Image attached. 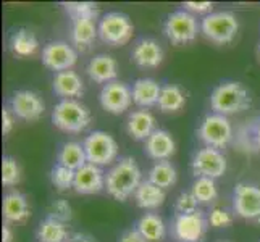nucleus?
<instances>
[{
	"label": "nucleus",
	"instance_id": "9",
	"mask_svg": "<svg viewBox=\"0 0 260 242\" xmlns=\"http://www.w3.org/2000/svg\"><path fill=\"white\" fill-rule=\"evenodd\" d=\"M83 147L86 150L87 163H92L97 166L110 165L118 155V144L105 131H94L84 139Z\"/></svg>",
	"mask_w": 260,
	"mask_h": 242
},
{
	"label": "nucleus",
	"instance_id": "25",
	"mask_svg": "<svg viewBox=\"0 0 260 242\" xmlns=\"http://www.w3.org/2000/svg\"><path fill=\"white\" fill-rule=\"evenodd\" d=\"M134 200L139 209L144 210H154L158 209L160 205H164L165 202V191L157 187L155 184H152L150 181H142L141 186L138 187V191L134 192Z\"/></svg>",
	"mask_w": 260,
	"mask_h": 242
},
{
	"label": "nucleus",
	"instance_id": "36",
	"mask_svg": "<svg viewBox=\"0 0 260 242\" xmlns=\"http://www.w3.org/2000/svg\"><path fill=\"white\" fill-rule=\"evenodd\" d=\"M50 217L52 218H57L60 221H68L71 220V207H70V203L65 200V199H58L52 203V209H50Z\"/></svg>",
	"mask_w": 260,
	"mask_h": 242
},
{
	"label": "nucleus",
	"instance_id": "24",
	"mask_svg": "<svg viewBox=\"0 0 260 242\" xmlns=\"http://www.w3.org/2000/svg\"><path fill=\"white\" fill-rule=\"evenodd\" d=\"M57 161L61 166L73 169V171H78L79 168H83L87 163L86 150H84L83 144H79V142H75V141L65 142L57 154Z\"/></svg>",
	"mask_w": 260,
	"mask_h": 242
},
{
	"label": "nucleus",
	"instance_id": "5",
	"mask_svg": "<svg viewBox=\"0 0 260 242\" xmlns=\"http://www.w3.org/2000/svg\"><path fill=\"white\" fill-rule=\"evenodd\" d=\"M99 38L107 46L118 47L128 44L133 38L134 26L129 18L120 12H110L99 21Z\"/></svg>",
	"mask_w": 260,
	"mask_h": 242
},
{
	"label": "nucleus",
	"instance_id": "30",
	"mask_svg": "<svg viewBox=\"0 0 260 242\" xmlns=\"http://www.w3.org/2000/svg\"><path fill=\"white\" fill-rule=\"evenodd\" d=\"M176 179H178L176 169L168 160L157 161V163L150 168L149 176H147V181L155 184L160 189H168V187L175 186Z\"/></svg>",
	"mask_w": 260,
	"mask_h": 242
},
{
	"label": "nucleus",
	"instance_id": "29",
	"mask_svg": "<svg viewBox=\"0 0 260 242\" xmlns=\"http://www.w3.org/2000/svg\"><path fill=\"white\" fill-rule=\"evenodd\" d=\"M39 47V42L36 39V36L28 29H18L12 34L10 38V49L16 57H31L36 53Z\"/></svg>",
	"mask_w": 260,
	"mask_h": 242
},
{
	"label": "nucleus",
	"instance_id": "35",
	"mask_svg": "<svg viewBox=\"0 0 260 242\" xmlns=\"http://www.w3.org/2000/svg\"><path fill=\"white\" fill-rule=\"evenodd\" d=\"M199 202L196 200V197L192 195V192H183L179 194V197L176 199L175 203V210L176 213H194L199 209Z\"/></svg>",
	"mask_w": 260,
	"mask_h": 242
},
{
	"label": "nucleus",
	"instance_id": "11",
	"mask_svg": "<svg viewBox=\"0 0 260 242\" xmlns=\"http://www.w3.org/2000/svg\"><path fill=\"white\" fill-rule=\"evenodd\" d=\"M233 209L243 220H260V187L249 183H239L235 187Z\"/></svg>",
	"mask_w": 260,
	"mask_h": 242
},
{
	"label": "nucleus",
	"instance_id": "21",
	"mask_svg": "<svg viewBox=\"0 0 260 242\" xmlns=\"http://www.w3.org/2000/svg\"><path fill=\"white\" fill-rule=\"evenodd\" d=\"M133 92V102L141 109H149L158 103V97L162 92V86H160L155 79L150 78H141L131 87Z\"/></svg>",
	"mask_w": 260,
	"mask_h": 242
},
{
	"label": "nucleus",
	"instance_id": "23",
	"mask_svg": "<svg viewBox=\"0 0 260 242\" xmlns=\"http://www.w3.org/2000/svg\"><path fill=\"white\" fill-rule=\"evenodd\" d=\"M29 205L26 197L18 192L10 191L4 197V218L7 223H23L29 218Z\"/></svg>",
	"mask_w": 260,
	"mask_h": 242
},
{
	"label": "nucleus",
	"instance_id": "20",
	"mask_svg": "<svg viewBox=\"0 0 260 242\" xmlns=\"http://www.w3.org/2000/svg\"><path fill=\"white\" fill-rule=\"evenodd\" d=\"M126 131L134 141H147L155 131L154 115L146 109L131 112L126 121Z\"/></svg>",
	"mask_w": 260,
	"mask_h": 242
},
{
	"label": "nucleus",
	"instance_id": "42",
	"mask_svg": "<svg viewBox=\"0 0 260 242\" xmlns=\"http://www.w3.org/2000/svg\"><path fill=\"white\" fill-rule=\"evenodd\" d=\"M13 240V232L8 225H4L2 228V242H12Z\"/></svg>",
	"mask_w": 260,
	"mask_h": 242
},
{
	"label": "nucleus",
	"instance_id": "12",
	"mask_svg": "<svg viewBox=\"0 0 260 242\" xmlns=\"http://www.w3.org/2000/svg\"><path fill=\"white\" fill-rule=\"evenodd\" d=\"M76 61L78 53L68 42L53 41L42 49V63L49 70L57 71V73L71 70L76 65Z\"/></svg>",
	"mask_w": 260,
	"mask_h": 242
},
{
	"label": "nucleus",
	"instance_id": "14",
	"mask_svg": "<svg viewBox=\"0 0 260 242\" xmlns=\"http://www.w3.org/2000/svg\"><path fill=\"white\" fill-rule=\"evenodd\" d=\"M10 110L16 118L23 121H36L46 110V103L36 92L24 89V91H18L13 94L10 100Z\"/></svg>",
	"mask_w": 260,
	"mask_h": 242
},
{
	"label": "nucleus",
	"instance_id": "7",
	"mask_svg": "<svg viewBox=\"0 0 260 242\" xmlns=\"http://www.w3.org/2000/svg\"><path fill=\"white\" fill-rule=\"evenodd\" d=\"M209 229V218L197 210L194 213H176L172 221V236L178 242H204Z\"/></svg>",
	"mask_w": 260,
	"mask_h": 242
},
{
	"label": "nucleus",
	"instance_id": "16",
	"mask_svg": "<svg viewBox=\"0 0 260 242\" xmlns=\"http://www.w3.org/2000/svg\"><path fill=\"white\" fill-rule=\"evenodd\" d=\"M73 189L81 195H92L99 194L105 189V175L101 166L86 163L75 173V184Z\"/></svg>",
	"mask_w": 260,
	"mask_h": 242
},
{
	"label": "nucleus",
	"instance_id": "28",
	"mask_svg": "<svg viewBox=\"0 0 260 242\" xmlns=\"http://www.w3.org/2000/svg\"><path fill=\"white\" fill-rule=\"evenodd\" d=\"M157 105L162 113H176L186 105V94L179 86L167 84L162 87Z\"/></svg>",
	"mask_w": 260,
	"mask_h": 242
},
{
	"label": "nucleus",
	"instance_id": "37",
	"mask_svg": "<svg viewBox=\"0 0 260 242\" xmlns=\"http://www.w3.org/2000/svg\"><path fill=\"white\" fill-rule=\"evenodd\" d=\"M231 223V215L223 209H213L209 215V225H212L213 228H228Z\"/></svg>",
	"mask_w": 260,
	"mask_h": 242
},
{
	"label": "nucleus",
	"instance_id": "6",
	"mask_svg": "<svg viewBox=\"0 0 260 242\" xmlns=\"http://www.w3.org/2000/svg\"><path fill=\"white\" fill-rule=\"evenodd\" d=\"M197 136L205 144V147L225 149L233 141V126L228 116L218 113H209L204 116L199 124Z\"/></svg>",
	"mask_w": 260,
	"mask_h": 242
},
{
	"label": "nucleus",
	"instance_id": "27",
	"mask_svg": "<svg viewBox=\"0 0 260 242\" xmlns=\"http://www.w3.org/2000/svg\"><path fill=\"white\" fill-rule=\"evenodd\" d=\"M36 236H38L39 242H68L70 240L67 225L63 221L52 218V217L41 221Z\"/></svg>",
	"mask_w": 260,
	"mask_h": 242
},
{
	"label": "nucleus",
	"instance_id": "1",
	"mask_svg": "<svg viewBox=\"0 0 260 242\" xmlns=\"http://www.w3.org/2000/svg\"><path fill=\"white\" fill-rule=\"evenodd\" d=\"M142 183V173L133 157H124L105 175V189L115 200H128Z\"/></svg>",
	"mask_w": 260,
	"mask_h": 242
},
{
	"label": "nucleus",
	"instance_id": "18",
	"mask_svg": "<svg viewBox=\"0 0 260 242\" xmlns=\"http://www.w3.org/2000/svg\"><path fill=\"white\" fill-rule=\"evenodd\" d=\"M146 154L149 158L155 161L168 160L175 154L176 144L172 137V134L165 129H155L150 134V137L146 141Z\"/></svg>",
	"mask_w": 260,
	"mask_h": 242
},
{
	"label": "nucleus",
	"instance_id": "44",
	"mask_svg": "<svg viewBox=\"0 0 260 242\" xmlns=\"http://www.w3.org/2000/svg\"><path fill=\"white\" fill-rule=\"evenodd\" d=\"M258 58H260V46H258Z\"/></svg>",
	"mask_w": 260,
	"mask_h": 242
},
{
	"label": "nucleus",
	"instance_id": "40",
	"mask_svg": "<svg viewBox=\"0 0 260 242\" xmlns=\"http://www.w3.org/2000/svg\"><path fill=\"white\" fill-rule=\"evenodd\" d=\"M118 242H147V240L141 236V232L136 228H133V229L124 231L123 234L120 236Z\"/></svg>",
	"mask_w": 260,
	"mask_h": 242
},
{
	"label": "nucleus",
	"instance_id": "41",
	"mask_svg": "<svg viewBox=\"0 0 260 242\" xmlns=\"http://www.w3.org/2000/svg\"><path fill=\"white\" fill-rule=\"evenodd\" d=\"M250 141H252V146L255 147V149H258L260 150V120H257L255 121V124L252 126V129H250Z\"/></svg>",
	"mask_w": 260,
	"mask_h": 242
},
{
	"label": "nucleus",
	"instance_id": "3",
	"mask_svg": "<svg viewBox=\"0 0 260 242\" xmlns=\"http://www.w3.org/2000/svg\"><path fill=\"white\" fill-rule=\"evenodd\" d=\"M53 126L63 132L78 134L91 123V112L76 98H61L52 110Z\"/></svg>",
	"mask_w": 260,
	"mask_h": 242
},
{
	"label": "nucleus",
	"instance_id": "8",
	"mask_svg": "<svg viewBox=\"0 0 260 242\" xmlns=\"http://www.w3.org/2000/svg\"><path fill=\"white\" fill-rule=\"evenodd\" d=\"M201 26L197 24L196 16L186 10H178L167 16L164 23V32L167 39L175 46L189 44L197 38Z\"/></svg>",
	"mask_w": 260,
	"mask_h": 242
},
{
	"label": "nucleus",
	"instance_id": "10",
	"mask_svg": "<svg viewBox=\"0 0 260 242\" xmlns=\"http://www.w3.org/2000/svg\"><path fill=\"white\" fill-rule=\"evenodd\" d=\"M191 168L196 178L217 179L226 173L228 161L221 150L213 147H204L194 154Z\"/></svg>",
	"mask_w": 260,
	"mask_h": 242
},
{
	"label": "nucleus",
	"instance_id": "43",
	"mask_svg": "<svg viewBox=\"0 0 260 242\" xmlns=\"http://www.w3.org/2000/svg\"><path fill=\"white\" fill-rule=\"evenodd\" d=\"M68 242H92L89 237H86V236H81V234H76V236H73V237H70V240Z\"/></svg>",
	"mask_w": 260,
	"mask_h": 242
},
{
	"label": "nucleus",
	"instance_id": "34",
	"mask_svg": "<svg viewBox=\"0 0 260 242\" xmlns=\"http://www.w3.org/2000/svg\"><path fill=\"white\" fill-rule=\"evenodd\" d=\"M21 179V169L16 160L12 157H4L2 160V184L7 187L16 186Z\"/></svg>",
	"mask_w": 260,
	"mask_h": 242
},
{
	"label": "nucleus",
	"instance_id": "26",
	"mask_svg": "<svg viewBox=\"0 0 260 242\" xmlns=\"http://www.w3.org/2000/svg\"><path fill=\"white\" fill-rule=\"evenodd\" d=\"M136 229L141 232V236L147 242H160L167 236V226L162 220L155 213H146L138 220Z\"/></svg>",
	"mask_w": 260,
	"mask_h": 242
},
{
	"label": "nucleus",
	"instance_id": "33",
	"mask_svg": "<svg viewBox=\"0 0 260 242\" xmlns=\"http://www.w3.org/2000/svg\"><path fill=\"white\" fill-rule=\"evenodd\" d=\"M65 7L67 13L71 16V20L75 18H97V5L91 2H65L61 4Z\"/></svg>",
	"mask_w": 260,
	"mask_h": 242
},
{
	"label": "nucleus",
	"instance_id": "4",
	"mask_svg": "<svg viewBox=\"0 0 260 242\" xmlns=\"http://www.w3.org/2000/svg\"><path fill=\"white\" fill-rule=\"evenodd\" d=\"M238 31H239L238 16L228 10L212 12L210 15L204 16L201 21V32L204 34V38L213 44H218V46L235 41Z\"/></svg>",
	"mask_w": 260,
	"mask_h": 242
},
{
	"label": "nucleus",
	"instance_id": "32",
	"mask_svg": "<svg viewBox=\"0 0 260 242\" xmlns=\"http://www.w3.org/2000/svg\"><path fill=\"white\" fill-rule=\"evenodd\" d=\"M75 173L76 171H73V169L57 163L50 171V181L58 191H68L75 184Z\"/></svg>",
	"mask_w": 260,
	"mask_h": 242
},
{
	"label": "nucleus",
	"instance_id": "31",
	"mask_svg": "<svg viewBox=\"0 0 260 242\" xmlns=\"http://www.w3.org/2000/svg\"><path fill=\"white\" fill-rule=\"evenodd\" d=\"M191 192L196 197L199 205H209L217 200L218 189L215 184V179L210 178H196V181L191 186Z\"/></svg>",
	"mask_w": 260,
	"mask_h": 242
},
{
	"label": "nucleus",
	"instance_id": "15",
	"mask_svg": "<svg viewBox=\"0 0 260 242\" xmlns=\"http://www.w3.org/2000/svg\"><path fill=\"white\" fill-rule=\"evenodd\" d=\"M164 49L162 46L150 38H142L134 44L131 52V60L139 68H158L164 61Z\"/></svg>",
	"mask_w": 260,
	"mask_h": 242
},
{
	"label": "nucleus",
	"instance_id": "19",
	"mask_svg": "<svg viewBox=\"0 0 260 242\" xmlns=\"http://www.w3.org/2000/svg\"><path fill=\"white\" fill-rule=\"evenodd\" d=\"M52 89L61 98H76L83 97L84 83L76 71L68 70L61 71V73H55L52 79Z\"/></svg>",
	"mask_w": 260,
	"mask_h": 242
},
{
	"label": "nucleus",
	"instance_id": "17",
	"mask_svg": "<svg viewBox=\"0 0 260 242\" xmlns=\"http://www.w3.org/2000/svg\"><path fill=\"white\" fill-rule=\"evenodd\" d=\"M87 76L91 78V81L97 84H109L112 81H116L118 76V63L112 55L107 53H101L91 58V61L86 66Z\"/></svg>",
	"mask_w": 260,
	"mask_h": 242
},
{
	"label": "nucleus",
	"instance_id": "39",
	"mask_svg": "<svg viewBox=\"0 0 260 242\" xmlns=\"http://www.w3.org/2000/svg\"><path fill=\"white\" fill-rule=\"evenodd\" d=\"M13 124H15V116L13 112L10 109H4L2 110V132L5 134H10L13 129Z\"/></svg>",
	"mask_w": 260,
	"mask_h": 242
},
{
	"label": "nucleus",
	"instance_id": "2",
	"mask_svg": "<svg viewBox=\"0 0 260 242\" xmlns=\"http://www.w3.org/2000/svg\"><path fill=\"white\" fill-rule=\"evenodd\" d=\"M252 98H250L249 91L244 84L238 81H226L213 89L210 94V107L213 113H218L223 116L236 115L247 110Z\"/></svg>",
	"mask_w": 260,
	"mask_h": 242
},
{
	"label": "nucleus",
	"instance_id": "38",
	"mask_svg": "<svg viewBox=\"0 0 260 242\" xmlns=\"http://www.w3.org/2000/svg\"><path fill=\"white\" fill-rule=\"evenodd\" d=\"M184 10L192 13L194 16L196 15H210L212 13V2H184L183 4Z\"/></svg>",
	"mask_w": 260,
	"mask_h": 242
},
{
	"label": "nucleus",
	"instance_id": "13",
	"mask_svg": "<svg viewBox=\"0 0 260 242\" xmlns=\"http://www.w3.org/2000/svg\"><path fill=\"white\" fill-rule=\"evenodd\" d=\"M99 98H101V105L105 112L112 115H121L131 107L133 92L131 87L121 81H112L102 87Z\"/></svg>",
	"mask_w": 260,
	"mask_h": 242
},
{
	"label": "nucleus",
	"instance_id": "22",
	"mask_svg": "<svg viewBox=\"0 0 260 242\" xmlns=\"http://www.w3.org/2000/svg\"><path fill=\"white\" fill-rule=\"evenodd\" d=\"M97 36L99 28L95 26V20H92V18H75V20H71L70 38L76 47H89L95 41Z\"/></svg>",
	"mask_w": 260,
	"mask_h": 242
}]
</instances>
